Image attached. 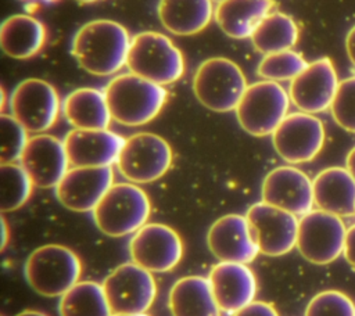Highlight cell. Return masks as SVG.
Masks as SVG:
<instances>
[{
    "label": "cell",
    "mask_w": 355,
    "mask_h": 316,
    "mask_svg": "<svg viewBox=\"0 0 355 316\" xmlns=\"http://www.w3.org/2000/svg\"><path fill=\"white\" fill-rule=\"evenodd\" d=\"M7 243H8V226H7L6 218L1 216V251H4Z\"/></svg>",
    "instance_id": "f35d334b"
},
{
    "label": "cell",
    "mask_w": 355,
    "mask_h": 316,
    "mask_svg": "<svg viewBox=\"0 0 355 316\" xmlns=\"http://www.w3.org/2000/svg\"><path fill=\"white\" fill-rule=\"evenodd\" d=\"M112 184V166H72L57 184L55 195L67 209L93 212Z\"/></svg>",
    "instance_id": "e0dca14e"
},
{
    "label": "cell",
    "mask_w": 355,
    "mask_h": 316,
    "mask_svg": "<svg viewBox=\"0 0 355 316\" xmlns=\"http://www.w3.org/2000/svg\"><path fill=\"white\" fill-rule=\"evenodd\" d=\"M259 252L266 256H282L297 247L298 218L282 208L259 201L245 213Z\"/></svg>",
    "instance_id": "5bb4252c"
},
{
    "label": "cell",
    "mask_w": 355,
    "mask_h": 316,
    "mask_svg": "<svg viewBox=\"0 0 355 316\" xmlns=\"http://www.w3.org/2000/svg\"><path fill=\"white\" fill-rule=\"evenodd\" d=\"M263 202L282 208L295 216H304L315 205L313 184L301 169L283 165L272 169L261 186Z\"/></svg>",
    "instance_id": "2e32d148"
},
{
    "label": "cell",
    "mask_w": 355,
    "mask_h": 316,
    "mask_svg": "<svg viewBox=\"0 0 355 316\" xmlns=\"http://www.w3.org/2000/svg\"><path fill=\"white\" fill-rule=\"evenodd\" d=\"M207 245L222 262L250 263L261 254L247 218L239 213L216 219L207 233Z\"/></svg>",
    "instance_id": "d6986e66"
},
{
    "label": "cell",
    "mask_w": 355,
    "mask_h": 316,
    "mask_svg": "<svg viewBox=\"0 0 355 316\" xmlns=\"http://www.w3.org/2000/svg\"><path fill=\"white\" fill-rule=\"evenodd\" d=\"M172 157V148L165 139L155 133L140 132L125 139L116 168L130 183H151L168 172Z\"/></svg>",
    "instance_id": "ba28073f"
},
{
    "label": "cell",
    "mask_w": 355,
    "mask_h": 316,
    "mask_svg": "<svg viewBox=\"0 0 355 316\" xmlns=\"http://www.w3.org/2000/svg\"><path fill=\"white\" fill-rule=\"evenodd\" d=\"M130 40L129 32L119 22L94 19L76 30L71 42V54L86 72L110 76L126 65Z\"/></svg>",
    "instance_id": "6da1fadb"
},
{
    "label": "cell",
    "mask_w": 355,
    "mask_h": 316,
    "mask_svg": "<svg viewBox=\"0 0 355 316\" xmlns=\"http://www.w3.org/2000/svg\"><path fill=\"white\" fill-rule=\"evenodd\" d=\"M211 1H212V3H216V4H218V3H220L222 0H211Z\"/></svg>",
    "instance_id": "7bdbcfd3"
},
{
    "label": "cell",
    "mask_w": 355,
    "mask_h": 316,
    "mask_svg": "<svg viewBox=\"0 0 355 316\" xmlns=\"http://www.w3.org/2000/svg\"><path fill=\"white\" fill-rule=\"evenodd\" d=\"M300 29L295 21L284 12L268 14L251 35V43L257 51L272 54L291 50L298 42Z\"/></svg>",
    "instance_id": "83f0119b"
},
{
    "label": "cell",
    "mask_w": 355,
    "mask_h": 316,
    "mask_svg": "<svg viewBox=\"0 0 355 316\" xmlns=\"http://www.w3.org/2000/svg\"><path fill=\"white\" fill-rule=\"evenodd\" d=\"M62 141L69 165L111 166L116 164L125 139L108 129H72Z\"/></svg>",
    "instance_id": "ffe728a7"
},
{
    "label": "cell",
    "mask_w": 355,
    "mask_h": 316,
    "mask_svg": "<svg viewBox=\"0 0 355 316\" xmlns=\"http://www.w3.org/2000/svg\"><path fill=\"white\" fill-rule=\"evenodd\" d=\"M312 184L318 209L341 218L355 215V179L347 168H326L315 176Z\"/></svg>",
    "instance_id": "7402d4cb"
},
{
    "label": "cell",
    "mask_w": 355,
    "mask_h": 316,
    "mask_svg": "<svg viewBox=\"0 0 355 316\" xmlns=\"http://www.w3.org/2000/svg\"><path fill=\"white\" fill-rule=\"evenodd\" d=\"M344 256L347 262L355 269V225L347 229L345 245H344Z\"/></svg>",
    "instance_id": "d590c367"
},
{
    "label": "cell",
    "mask_w": 355,
    "mask_h": 316,
    "mask_svg": "<svg viewBox=\"0 0 355 316\" xmlns=\"http://www.w3.org/2000/svg\"><path fill=\"white\" fill-rule=\"evenodd\" d=\"M15 316H47V315H46V313H43V312H39V310L28 309V310H22V312L17 313Z\"/></svg>",
    "instance_id": "ab89813d"
},
{
    "label": "cell",
    "mask_w": 355,
    "mask_h": 316,
    "mask_svg": "<svg viewBox=\"0 0 355 316\" xmlns=\"http://www.w3.org/2000/svg\"><path fill=\"white\" fill-rule=\"evenodd\" d=\"M214 10L211 0H159L157 14L166 30L190 36L208 26Z\"/></svg>",
    "instance_id": "d4e9b609"
},
{
    "label": "cell",
    "mask_w": 355,
    "mask_h": 316,
    "mask_svg": "<svg viewBox=\"0 0 355 316\" xmlns=\"http://www.w3.org/2000/svg\"><path fill=\"white\" fill-rule=\"evenodd\" d=\"M347 227L334 213L312 209L298 220L297 249L313 265H327L334 262L345 245Z\"/></svg>",
    "instance_id": "9c48e42d"
},
{
    "label": "cell",
    "mask_w": 355,
    "mask_h": 316,
    "mask_svg": "<svg viewBox=\"0 0 355 316\" xmlns=\"http://www.w3.org/2000/svg\"><path fill=\"white\" fill-rule=\"evenodd\" d=\"M101 284L112 315L146 313L157 297L153 273L135 262L119 265Z\"/></svg>",
    "instance_id": "30bf717a"
},
{
    "label": "cell",
    "mask_w": 355,
    "mask_h": 316,
    "mask_svg": "<svg viewBox=\"0 0 355 316\" xmlns=\"http://www.w3.org/2000/svg\"><path fill=\"white\" fill-rule=\"evenodd\" d=\"M270 136L277 155L287 164L295 165L316 158L323 148L326 132L318 116L298 111L287 114Z\"/></svg>",
    "instance_id": "8fae6325"
},
{
    "label": "cell",
    "mask_w": 355,
    "mask_h": 316,
    "mask_svg": "<svg viewBox=\"0 0 355 316\" xmlns=\"http://www.w3.org/2000/svg\"><path fill=\"white\" fill-rule=\"evenodd\" d=\"M273 6V0H222L214 10V18L229 37L245 39L251 37Z\"/></svg>",
    "instance_id": "603a6c76"
},
{
    "label": "cell",
    "mask_w": 355,
    "mask_h": 316,
    "mask_svg": "<svg viewBox=\"0 0 355 316\" xmlns=\"http://www.w3.org/2000/svg\"><path fill=\"white\" fill-rule=\"evenodd\" d=\"M168 305L172 316H220L208 279L186 276L175 281Z\"/></svg>",
    "instance_id": "cb8c5ba5"
},
{
    "label": "cell",
    "mask_w": 355,
    "mask_h": 316,
    "mask_svg": "<svg viewBox=\"0 0 355 316\" xmlns=\"http://www.w3.org/2000/svg\"><path fill=\"white\" fill-rule=\"evenodd\" d=\"M290 101L288 93L279 82H255L243 93L234 109L236 118L248 134L269 136L287 116Z\"/></svg>",
    "instance_id": "8992f818"
},
{
    "label": "cell",
    "mask_w": 355,
    "mask_h": 316,
    "mask_svg": "<svg viewBox=\"0 0 355 316\" xmlns=\"http://www.w3.org/2000/svg\"><path fill=\"white\" fill-rule=\"evenodd\" d=\"M0 128H1V151H0L1 164L19 161L26 147V143L29 140L28 130L11 114L0 115Z\"/></svg>",
    "instance_id": "d6a6232c"
},
{
    "label": "cell",
    "mask_w": 355,
    "mask_h": 316,
    "mask_svg": "<svg viewBox=\"0 0 355 316\" xmlns=\"http://www.w3.org/2000/svg\"><path fill=\"white\" fill-rule=\"evenodd\" d=\"M111 316H148L147 313H119V315H111Z\"/></svg>",
    "instance_id": "60d3db41"
},
{
    "label": "cell",
    "mask_w": 355,
    "mask_h": 316,
    "mask_svg": "<svg viewBox=\"0 0 355 316\" xmlns=\"http://www.w3.org/2000/svg\"><path fill=\"white\" fill-rule=\"evenodd\" d=\"M111 116L125 126H141L151 122L166 101V89L136 73L114 76L104 89Z\"/></svg>",
    "instance_id": "7a4b0ae2"
},
{
    "label": "cell",
    "mask_w": 355,
    "mask_h": 316,
    "mask_svg": "<svg viewBox=\"0 0 355 316\" xmlns=\"http://www.w3.org/2000/svg\"><path fill=\"white\" fill-rule=\"evenodd\" d=\"M338 85L331 60L322 57L309 62L298 76L290 80L288 96L300 111L315 115L330 109Z\"/></svg>",
    "instance_id": "9a60e30c"
},
{
    "label": "cell",
    "mask_w": 355,
    "mask_h": 316,
    "mask_svg": "<svg viewBox=\"0 0 355 316\" xmlns=\"http://www.w3.org/2000/svg\"><path fill=\"white\" fill-rule=\"evenodd\" d=\"M233 316H279V313L272 304L254 299L252 302L237 310Z\"/></svg>",
    "instance_id": "e575fe53"
},
{
    "label": "cell",
    "mask_w": 355,
    "mask_h": 316,
    "mask_svg": "<svg viewBox=\"0 0 355 316\" xmlns=\"http://www.w3.org/2000/svg\"><path fill=\"white\" fill-rule=\"evenodd\" d=\"M345 51L349 61L355 67V25L348 30L345 36Z\"/></svg>",
    "instance_id": "8d00e7d4"
},
{
    "label": "cell",
    "mask_w": 355,
    "mask_h": 316,
    "mask_svg": "<svg viewBox=\"0 0 355 316\" xmlns=\"http://www.w3.org/2000/svg\"><path fill=\"white\" fill-rule=\"evenodd\" d=\"M18 164L39 188H55L69 169L64 141L46 133L29 137Z\"/></svg>",
    "instance_id": "ac0fdd59"
},
{
    "label": "cell",
    "mask_w": 355,
    "mask_h": 316,
    "mask_svg": "<svg viewBox=\"0 0 355 316\" xmlns=\"http://www.w3.org/2000/svg\"><path fill=\"white\" fill-rule=\"evenodd\" d=\"M65 119L73 129H108L112 119L104 90L79 87L62 101Z\"/></svg>",
    "instance_id": "4316f807"
},
{
    "label": "cell",
    "mask_w": 355,
    "mask_h": 316,
    "mask_svg": "<svg viewBox=\"0 0 355 316\" xmlns=\"http://www.w3.org/2000/svg\"><path fill=\"white\" fill-rule=\"evenodd\" d=\"M60 316H111L103 284L97 281H78L58 302Z\"/></svg>",
    "instance_id": "f1b7e54d"
},
{
    "label": "cell",
    "mask_w": 355,
    "mask_h": 316,
    "mask_svg": "<svg viewBox=\"0 0 355 316\" xmlns=\"http://www.w3.org/2000/svg\"><path fill=\"white\" fill-rule=\"evenodd\" d=\"M126 67L129 72L165 86L183 76L184 58L166 35L144 30L132 37Z\"/></svg>",
    "instance_id": "5b68a950"
},
{
    "label": "cell",
    "mask_w": 355,
    "mask_h": 316,
    "mask_svg": "<svg viewBox=\"0 0 355 316\" xmlns=\"http://www.w3.org/2000/svg\"><path fill=\"white\" fill-rule=\"evenodd\" d=\"M308 61L294 50H284L279 53L265 54L258 64L257 73L265 80H293L306 67Z\"/></svg>",
    "instance_id": "4dcf8cb0"
},
{
    "label": "cell",
    "mask_w": 355,
    "mask_h": 316,
    "mask_svg": "<svg viewBox=\"0 0 355 316\" xmlns=\"http://www.w3.org/2000/svg\"><path fill=\"white\" fill-rule=\"evenodd\" d=\"M46 40L44 25L26 14L6 18L0 26V47L6 55L25 60L37 54Z\"/></svg>",
    "instance_id": "484cf974"
},
{
    "label": "cell",
    "mask_w": 355,
    "mask_h": 316,
    "mask_svg": "<svg viewBox=\"0 0 355 316\" xmlns=\"http://www.w3.org/2000/svg\"><path fill=\"white\" fill-rule=\"evenodd\" d=\"M345 168L348 169V172L354 176L355 179V147H352L349 150V152L347 154V158H345Z\"/></svg>",
    "instance_id": "74e56055"
},
{
    "label": "cell",
    "mask_w": 355,
    "mask_h": 316,
    "mask_svg": "<svg viewBox=\"0 0 355 316\" xmlns=\"http://www.w3.org/2000/svg\"><path fill=\"white\" fill-rule=\"evenodd\" d=\"M304 316H355V304L341 291L326 290L312 297Z\"/></svg>",
    "instance_id": "1f68e13d"
},
{
    "label": "cell",
    "mask_w": 355,
    "mask_h": 316,
    "mask_svg": "<svg viewBox=\"0 0 355 316\" xmlns=\"http://www.w3.org/2000/svg\"><path fill=\"white\" fill-rule=\"evenodd\" d=\"M11 115L31 133L49 130L57 121L60 98L55 87L43 79L19 82L8 100Z\"/></svg>",
    "instance_id": "7c38bea8"
},
{
    "label": "cell",
    "mask_w": 355,
    "mask_h": 316,
    "mask_svg": "<svg viewBox=\"0 0 355 316\" xmlns=\"http://www.w3.org/2000/svg\"><path fill=\"white\" fill-rule=\"evenodd\" d=\"M132 262L151 273L172 270L183 256L180 236L162 223H146L129 240Z\"/></svg>",
    "instance_id": "4fadbf2b"
},
{
    "label": "cell",
    "mask_w": 355,
    "mask_h": 316,
    "mask_svg": "<svg viewBox=\"0 0 355 316\" xmlns=\"http://www.w3.org/2000/svg\"><path fill=\"white\" fill-rule=\"evenodd\" d=\"M220 312L234 315L257 295V277L247 263L219 262L208 276Z\"/></svg>",
    "instance_id": "44dd1931"
},
{
    "label": "cell",
    "mask_w": 355,
    "mask_h": 316,
    "mask_svg": "<svg viewBox=\"0 0 355 316\" xmlns=\"http://www.w3.org/2000/svg\"><path fill=\"white\" fill-rule=\"evenodd\" d=\"M151 204L135 183H114L93 209L97 229L110 237H123L136 233L147 223Z\"/></svg>",
    "instance_id": "277c9868"
},
{
    "label": "cell",
    "mask_w": 355,
    "mask_h": 316,
    "mask_svg": "<svg viewBox=\"0 0 355 316\" xmlns=\"http://www.w3.org/2000/svg\"><path fill=\"white\" fill-rule=\"evenodd\" d=\"M79 256L68 247L46 244L33 249L25 261L24 276L29 287L43 297H62L80 277Z\"/></svg>",
    "instance_id": "3957f363"
},
{
    "label": "cell",
    "mask_w": 355,
    "mask_h": 316,
    "mask_svg": "<svg viewBox=\"0 0 355 316\" xmlns=\"http://www.w3.org/2000/svg\"><path fill=\"white\" fill-rule=\"evenodd\" d=\"M75 1L82 3V4H89V3H94V1H97V0H75Z\"/></svg>",
    "instance_id": "b9f144b4"
},
{
    "label": "cell",
    "mask_w": 355,
    "mask_h": 316,
    "mask_svg": "<svg viewBox=\"0 0 355 316\" xmlns=\"http://www.w3.org/2000/svg\"><path fill=\"white\" fill-rule=\"evenodd\" d=\"M330 111L340 128L355 133V75L340 82Z\"/></svg>",
    "instance_id": "836d02e7"
},
{
    "label": "cell",
    "mask_w": 355,
    "mask_h": 316,
    "mask_svg": "<svg viewBox=\"0 0 355 316\" xmlns=\"http://www.w3.org/2000/svg\"><path fill=\"white\" fill-rule=\"evenodd\" d=\"M247 80L240 67L229 58L214 57L202 61L193 78V91L200 104L214 112L236 109Z\"/></svg>",
    "instance_id": "52a82bcc"
},
{
    "label": "cell",
    "mask_w": 355,
    "mask_h": 316,
    "mask_svg": "<svg viewBox=\"0 0 355 316\" xmlns=\"http://www.w3.org/2000/svg\"><path fill=\"white\" fill-rule=\"evenodd\" d=\"M1 175V212H12L21 208L31 197L33 183L21 164L10 162L0 165Z\"/></svg>",
    "instance_id": "f546056e"
}]
</instances>
